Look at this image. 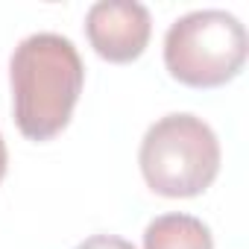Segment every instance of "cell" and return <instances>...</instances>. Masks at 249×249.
<instances>
[{
    "instance_id": "obj_2",
    "label": "cell",
    "mask_w": 249,
    "mask_h": 249,
    "mask_svg": "<svg viewBox=\"0 0 249 249\" xmlns=\"http://www.w3.org/2000/svg\"><path fill=\"white\" fill-rule=\"evenodd\" d=\"M220 141L196 114H164L147 129L138 164L150 191L167 199H191L211 188L220 173Z\"/></svg>"
},
{
    "instance_id": "obj_5",
    "label": "cell",
    "mask_w": 249,
    "mask_h": 249,
    "mask_svg": "<svg viewBox=\"0 0 249 249\" xmlns=\"http://www.w3.org/2000/svg\"><path fill=\"white\" fill-rule=\"evenodd\" d=\"M144 249H214L211 229L194 214H161L144 229Z\"/></svg>"
},
{
    "instance_id": "obj_7",
    "label": "cell",
    "mask_w": 249,
    "mask_h": 249,
    "mask_svg": "<svg viewBox=\"0 0 249 249\" xmlns=\"http://www.w3.org/2000/svg\"><path fill=\"white\" fill-rule=\"evenodd\" d=\"M6 167H9V153H6L3 135H0V182H3V176H6Z\"/></svg>"
},
{
    "instance_id": "obj_6",
    "label": "cell",
    "mask_w": 249,
    "mask_h": 249,
    "mask_svg": "<svg viewBox=\"0 0 249 249\" xmlns=\"http://www.w3.org/2000/svg\"><path fill=\"white\" fill-rule=\"evenodd\" d=\"M76 249H135V246L126 237H117V234H91Z\"/></svg>"
},
{
    "instance_id": "obj_4",
    "label": "cell",
    "mask_w": 249,
    "mask_h": 249,
    "mask_svg": "<svg viewBox=\"0 0 249 249\" xmlns=\"http://www.w3.org/2000/svg\"><path fill=\"white\" fill-rule=\"evenodd\" d=\"M85 36L100 59L129 65L147 50L153 18L150 9L135 0H100L85 15Z\"/></svg>"
},
{
    "instance_id": "obj_1",
    "label": "cell",
    "mask_w": 249,
    "mask_h": 249,
    "mask_svg": "<svg viewBox=\"0 0 249 249\" xmlns=\"http://www.w3.org/2000/svg\"><path fill=\"white\" fill-rule=\"evenodd\" d=\"M9 82L18 132L44 144L71 123L85 85V65L71 38L33 33L9 59Z\"/></svg>"
},
{
    "instance_id": "obj_3",
    "label": "cell",
    "mask_w": 249,
    "mask_h": 249,
    "mask_svg": "<svg viewBox=\"0 0 249 249\" xmlns=\"http://www.w3.org/2000/svg\"><path fill=\"white\" fill-rule=\"evenodd\" d=\"M249 53L246 27L226 9H196L176 18L164 36V68L188 88L231 82Z\"/></svg>"
}]
</instances>
